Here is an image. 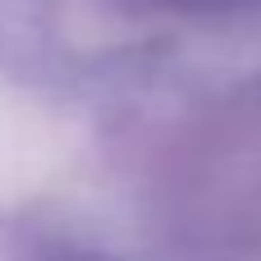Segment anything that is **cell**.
I'll list each match as a JSON object with an SVG mask.
<instances>
[{
	"instance_id": "obj_1",
	"label": "cell",
	"mask_w": 261,
	"mask_h": 261,
	"mask_svg": "<svg viewBox=\"0 0 261 261\" xmlns=\"http://www.w3.org/2000/svg\"><path fill=\"white\" fill-rule=\"evenodd\" d=\"M138 5H156L174 14H234V9H257L261 0H138Z\"/></svg>"
}]
</instances>
